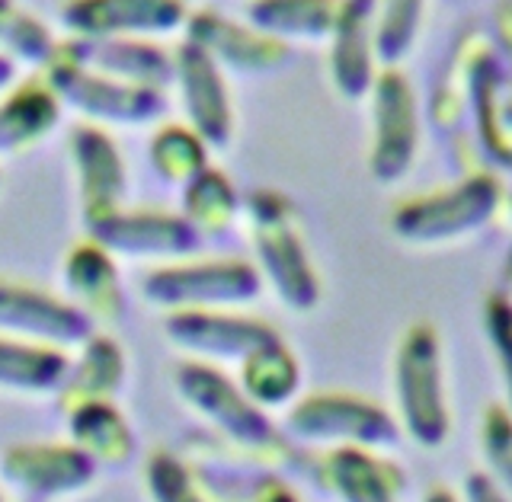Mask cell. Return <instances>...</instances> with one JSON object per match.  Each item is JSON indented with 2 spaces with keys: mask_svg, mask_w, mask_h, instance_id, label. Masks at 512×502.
<instances>
[{
  "mask_svg": "<svg viewBox=\"0 0 512 502\" xmlns=\"http://www.w3.org/2000/svg\"><path fill=\"white\" fill-rule=\"evenodd\" d=\"M119 381H122L119 346L109 343V339H96V343L87 349L80 375H77V381H71V387L74 391H84L87 387L90 394H112Z\"/></svg>",
  "mask_w": 512,
  "mask_h": 502,
  "instance_id": "obj_18",
  "label": "cell"
},
{
  "mask_svg": "<svg viewBox=\"0 0 512 502\" xmlns=\"http://www.w3.org/2000/svg\"><path fill=\"white\" fill-rule=\"evenodd\" d=\"M13 13V0H0V16H10Z\"/></svg>",
  "mask_w": 512,
  "mask_h": 502,
  "instance_id": "obj_21",
  "label": "cell"
},
{
  "mask_svg": "<svg viewBox=\"0 0 512 502\" xmlns=\"http://www.w3.org/2000/svg\"><path fill=\"white\" fill-rule=\"evenodd\" d=\"M151 164L167 183H189L202 173L205 148L196 132L183 125H167L151 138Z\"/></svg>",
  "mask_w": 512,
  "mask_h": 502,
  "instance_id": "obj_15",
  "label": "cell"
},
{
  "mask_svg": "<svg viewBox=\"0 0 512 502\" xmlns=\"http://www.w3.org/2000/svg\"><path fill=\"white\" fill-rule=\"evenodd\" d=\"M16 74H20V68H16V64L4 52H0V96L16 87Z\"/></svg>",
  "mask_w": 512,
  "mask_h": 502,
  "instance_id": "obj_20",
  "label": "cell"
},
{
  "mask_svg": "<svg viewBox=\"0 0 512 502\" xmlns=\"http://www.w3.org/2000/svg\"><path fill=\"white\" fill-rule=\"evenodd\" d=\"M93 471L84 451L71 448H16L4 458V474L10 483L29 493H68L87 483Z\"/></svg>",
  "mask_w": 512,
  "mask_h": 502,
  "instance_id": "obj_9",
  "label": "cell"
},
{
  "mask_svg": "<svg viewBox=\"0 0 512 502\" xmlns=\"http://www.w3.org/2000/svg\"><path fill=\"white\" fill-rule=\"evenodd\" d=\"M0 502H4V499H0Z\"/></svg>",
  "mask_w": 512,
  "mask_h": 502,
  "instance_id": "obj_23",
  "label": "cell"
},
{
  "mask_svg": "<svg viewBox=\"0 0 512 502\" xmlns=\"http://www.w3.org/2000/svg\"><path fill=\"white\" fill-rule=\"evenodd\" d=\"M186 32L189 42H196L215 61L231 64V68H266V64L282 58V48L272 39L237 29L234 23L221 20L212 10L192 13L186 20Z\"/></svg>",
  "mask_w": 512,
  "mask_h": 502,
  "instance_id": "obj_10",
  "label": "cell"
},
{
  "mask_svg": "<svg viewBox=\"0 0 512 502\" xmlns=\"http://www.w3.org/2000/svg\"><path fill=\"white\" fill-rule=\"evenodd\" d=\"M186 208L196 224H218L231 215V189L215 170H202L196 180L186 183Z\"/></svg>",
  "mask_w": 512,
  "mask_h": 502,
  "instance_id": "obj_17",
  "label": "cell"
},
{
  "mask_svg": "<svg viewBox=\"0 0 512 502\" xmlns=\"http://www.w3.org/2000/svg\"><path fill=\"white\" fill-rule=\"evenodd\" d=\"M250 295L253 279L244 266H202L189 272H154L148 282V295L154 298H228V295Z\"/></svg>",
  "mask_w": 512,
  "mask_h": 502,
  "instance_id": "obj_11",
  "label": "cell"
},
{
  "mask_svg": "<svg viewBox=\"0 0 512 502\" xmlns=\"http://www.w3.org/2000/svg\"><path fill=\"white\" fill-rule=\"evenodd\" d=\"M173 64V84H180L183 109L192 122V132L208 144H224L231 135V103L218 74V61L196 42L183 39L173 52Z\"/></svg>",
  "mask_w": 512,
  "mask_h": 502,
  "instance_id": "obj_4",
  "label": "cell"
},
{
  "mask_svg": "<svg viewBox=\"0 0 512 502\" xmlns=\"http://www.w3.org/2000/svg\"><path fill=\"white\" fill-rule=\"evenodd\" d=\"M55 32L48 29V23H42L39 16L32 13H20L13 10L4 23V32H0V52H4L16 68L20 64H32V68H48V61L58 52Z\"/></svg>",
  "mask_w": 512,
  "mask_h": 502,
  "instance_id": "obj_16",
  "label": "cell"
},
{
  "mask_svg": "<svg viewBox=\"0 0 512 502\" xmlns=\"http://www.w3.org/2000/svg\"><path fill=\"white\" fill-rule=\"evenodd\" d=\"M151 490H154L157 502H199L196 493L189 490L180 464H173L170 458H154V464H151Z\"/></svg>",
  "mask_w": 512,
  "mask_h": 502,
  "instance_id": "obj_19",
  "label": "cell"
},
{
  "mask_svg": "<svg viewBox=\"0 0 512 502\" xmlns=\"http://www.w3.org/2000/svg\"><path fill=\"white\" fill-rule=\"evenodd\" d=\"M68 282L74 288V295L80 301H87L93 314L100 311L103 317H116V311L122 307L116 272H112V263L103 253V247L96 244L74 247V253L68 256Z\"/></svg>",
  "mask_w": 512,
  "mask_h": 502,
  "instance_id": "obj_13",
  "label": "cell"
},
{
  "mask_svg": "<svg viewBox=\"0 0 512 502\" xmlns=\"http://www.w3.org/2000/svg\"><path fill=\"white\" fill-rule=\"evenodd\" d=\"M61 26L71 39H160L189 20L186 0H64Z\"/></svg>",
  "mask_w": 512,
  "mask_h": 502,
  "instance_id": "obj_2",
  "label": "cell"
},
{
  "mask_svg": "<svg viewBox=\"0 0 512 502\" xmlns=\"http://www.w3.org/2000/svg\"><path fill=\"white\" fill-rule=\"evenodd\" d=\"M4 23H7V16H0V32H4Z\"/></svg>",
  "mask_w": 512,
  "mask_h": 502,
  "instance_id": "obj_22",
  "label": "cell"
},
{
  "mask_svg": "<svg viewBox=\"0 0 512 502\" xmlns=\"http://www.w3.org/2000/svg\"><path fill=\"white\" fill-rule=\"evenodd\" d=\"M0 323L26 336L55 339V343H74V339L87 336V314L74 311L68 304H58L48 295H39V291L4 282H0Z\"/></svg>",
  "mask_w": 512,
  "mask_h": 502,
  "instance_id": "obj_8",
  "label": "cell"
},
{
  "mask_svg": "<svg viewBox=\"0 0 512 502\" xmlns=\"http://www.w3.org/2000/svg\"><path fill=\"white\" fill-rule=\"evenodd\" d=\"M74 435L87 458H106L112 464H125L135 445L132 435H128V426L122 423V416L112 410L106 400L77 403Z\"/></svg>",
  "mask_w": 512,
  "mask_h": 502,
  "instance_id": "obj_12",
  "label": "cell"
},
{
  "mask_svg": "<svg viewBox=\"0 0 512 502\" xmlns=\"http://www.w3.org/2000/svg\"><path fill=\"white\" fill-rule=\"evenodd\" d=\"M64 378V355L0 339V384L20 391H48Z\"/></svg>",
  "mask_w": 512,
  "mask_h": 502,
  "instance_id": "obj_14",
  "label": "cell"
},
{
  "mask_svg": "<svg viewBox=\"0 0 512 502\" xmlns=\"http://www.w3.org/2000/svg\"><path fill=\"white\" fill-rule=\"evenodd\" d=\"M61 45L84 68L122 84L167 93L176 80L173 55L151 39H61Z\"/></svg>",
  "mask_w": 512,
  "mask_h": 502,
  "instance_id": "obj_3",
  "label": "cell"
},
{
  "mask_svg": "<svg viewBox=\"0 0 512 502\" xmlns=\"http://www.w3.org/2000/svg\"><path fill=\"white\" fill-rule=\"evenodd\" d=\"M58 119L61 103L42 77L16 84L0 96V154H16L39 144Z\"/></svg>",
  "mask_w": 512,
  "mask_h": 502,
  "instance_id": "obj_7",
  "label": "cell"
},
{
  "mask_svg": "<svg viewBox=\"0 0 512 502\" xmlns=\"http://www.w3.org/2000/svg\"><path fill=\"white\" fill-rule=\"evenodd\" d=\"M71 157L77 167L80 202H84L87 224L122 212L125 164L116 141L96 125H77L71 132Z\"/></svg>",
  "mask_w": 512,
  "mask_h": 502,
  "instance_id": "obj_5",
  "label": "cell"
},
{
  "mask_svg": "<svg viewBox=\"0 0 512 502\" xmlns=\"http://www.w3.org/2000/svg\"><path fill=\"white\" fill-rule=\"evenodd\" d=\"M42 80L48 84V90L58 96L61 106H71L80 116H87L93 122L144 125V122L160 119L167 109L164 93L148 90V87H132L106 74H96L64 52L61 42H58L55 58L48 61V68L42 71Z\"/></svg>",
  "mask_w": 512,
  "mask_h": 502,
  "instance_id": "obj_1",
  "label": "cell"
},
{
  "mask_svg": "<svg viewBox=\"0 0 512 502\" xmlns=\"http://www.w3.org/2000/svg\"><path fill=\"white\" fill-rule=\"evenodd\" d=\"M100 247L122 253H186L196 244V231L189 221L160 215V212H116L103 221L90 224Z\"/></svg>",
  "mask_w": 512,
  "mask_h": 502,
  "instance_id": "obj_6",
  "label": "cell"
}]
</instances>
